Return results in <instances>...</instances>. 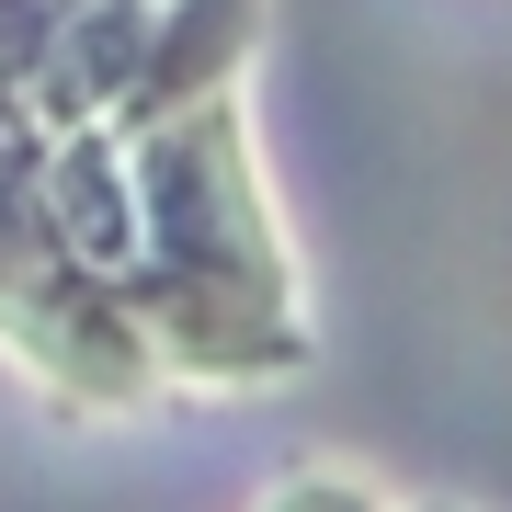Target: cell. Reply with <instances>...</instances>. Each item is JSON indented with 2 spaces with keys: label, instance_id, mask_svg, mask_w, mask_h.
<instances>
[{
  "label": "cell",
  "instance_id": "6da1fadb",
  "mask_svg": "<svg viewBox=\"0 0 512 512\" xmlns=\"http://www.w3.org/2000/svg\"><path fill=\"white\" fill-rule=\"evenodd\" d=\"M137 160V274L126 308L148 330V353L183 376H285L308 353V319H296V274L274 205H262L251 137H239V103L205 92L183 114H148L126 126Z\"/></svg>",
  "mask_w": 512,
  "mask_h": 512
},
{
  "label": "cell",
  "instance_id": "7a4b0ae2",
  "mask_svg": "<svg viewBox=\"0 0 512 512\" xmlns=\"http://www.w3.org/2000/svg\"><path fill=\"white\" fill-rule=\"evenodd\" d=\"M251 35H262V0H160V12H148V57H137L126 103H114V126H148V114H183L205 92H228Z\"/></svg>",
  "mask_w": 512,
  "mask_h": 512
},
{
  "label": "cell",
  "instance_id": "3957f363",
  "mask_svg": "<svg viewBox=\"0 0 512 512\" xmlns=\"http://www.w3.org/2000/svg\"><path fill=\"white\" fill-rule=\"evenodd\" d=\"M262 512H387V501L365 490V478H342V467H308V478H285Z\"/></svg>",
  "mask_w": 512,
  "mask_h": 512
}]
</instances>
